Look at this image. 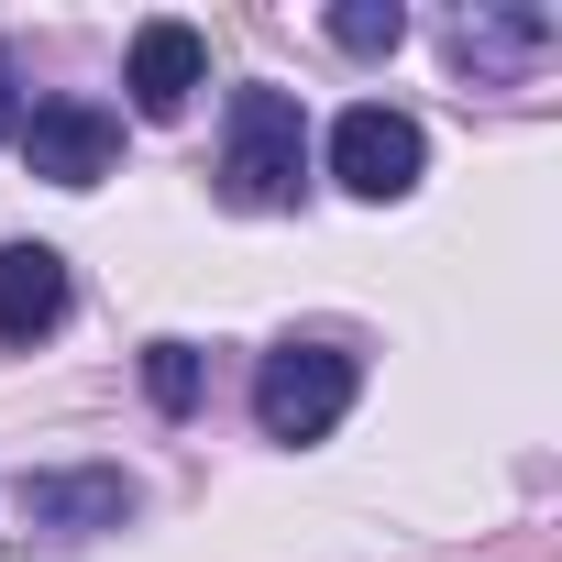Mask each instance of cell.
Here are the masks:
<instances>
[{"label":"cell","instance_id":"cell-1","mask_svg":"<svg viewBox=\"0 0 562 562\" xmlns=\"http://www.w3.org/2000/svg\"><path fill=\"white\" fill-rule=\"evenodd\" d=\"M310 188V122L288 89H232V122H221V199L232 210H299Z\"/></svg>","mask_w":562,"mask_h":562},{"label":"cell","instance_id":"cell-2","mask_svg":"<svg viewBox=\"0 0 562 562\" xmlns=\"http://www.w3.org/2000/svg\"><path fill=\"white\" fill-rule=\"evenodd\" d=\"M353 397H364V364H353L342 342H276V353L254 364V430L288 441V452L331 441V430L353 419Z\"/></svg>","mask_w":562,"mask_h":562},{"label":"cell","instance_id":"cell-3","mask_svg":"<svg viewBox=\"0 0 562 562\" xmlns=\"http://www.w3.org/2000/svg\"><path fill=\"white\" fill-rule=\"evenodd\" d=\"M331 177L386 210V199H408V188L430 177V133H419L408 111H386V100H353V111L331 122Z\"/></svg>","mask_w":562,"mask_h":562},{"label":"cell","instance_id":"cell-4","mask_svg":"<svg viewBox=\"0 0 562 562\" xmlns=\"http://www.w3.org/2000/svg\"><path fill=\"white\" fill-rule=\"evenodd\" d=\"M12 144H23V166H34L45 188H100L111 155H122V122H111L100 100H34Z\"/></svg>","mask_w":562,"mask_h":562},{"label":"cell","instance_id":"cell-5","mask_svg":"<svg viewBox=\"0 0 562 562\" xmlns=\"http://www.w3.org/2000/svg\"><path fill=\"white\" fill-rule=\"evenodd\" d=\"M23 529H56V540H100L133 518V474L122 463H56V474H23Z\"/></svg>","mask_w":562,"mask_h":562},{"label":"cell","instance_id":"cell-6","mask_svg":"<svg viewBox=\"0 0 562 562\" xmlns=\"http://www.w3.org/2000/svg\"><path fill=\"white\" fill-rule=\"evenodd\" d=\"M78 310V276L56 243H0V353H34Z\"/></svg>","mask_w":562,"mask_h":562},{"label":"cell","instance_id":"cell-7","mask_svg":"<svg viewBox=\"0 0 562 562\" xmlns=\"http://www.w3.org/2000/svg\"><path fill=\"white\" fill-rule=\"evenodd\" d=\"M199 78H210V45H199L188 23H144L133 56H122V89H133L144 122H177V111L199 100Z\"/></svg>","mask_w":562,"mask_h":562},{"label":"cell","instance_id":"cell-8","mask_svg":"<svg viewBox=\"0 0 562 562\" xmlns=\"http://www.w3.org/2000/svg\"><path fill=\"white\" fill-rule=\"evenodd\" d=\"M540 45H551L540 12H474V23L452 34V56H463L474 78H518V67H540Z\"/></svg>","mask_w":562,"mask_h":562},{"label":"cell","instance_id":"cell-9","mask_svg":"<svg viewBox=\"0 0 562 562\" xmlns=\"http://www.w3.org/2000/svg\"><path fill=\"white\" fill-rule=\"evenodd\" d=\"M144 397H155L166 419H188V408H199V353H188V342H144Z\"/></svg>","mask_w":562,"mask_h":562},{"label":"cell","instance_id":"cell-10","mask_svg":"<svg viewBox=\"0 0 562 562\" xmlns=\"http://www.w3.org/2000/svg\"><path fill=\"white\" fill-rule=\"evenodd\" d=\"M397 34H408V12H397V0H386V12H375V0H353V12H331V45H342V56H386Z\"/></svg>","mask_w":562,"mask_h":562},{"label":"cell","instance_id":"cell-11","mask_svg":"<svg viewBox=\"0 0 562 562\" xmlns=\"http://www.w3.org/2000/svg\"><path fill=\"white\" fill-rule=\"evenodd\" d=\"M23 133V89H12V45H0V144Z\"/></svg>","mask_w":562,"mask_h":562}]
</instances>
